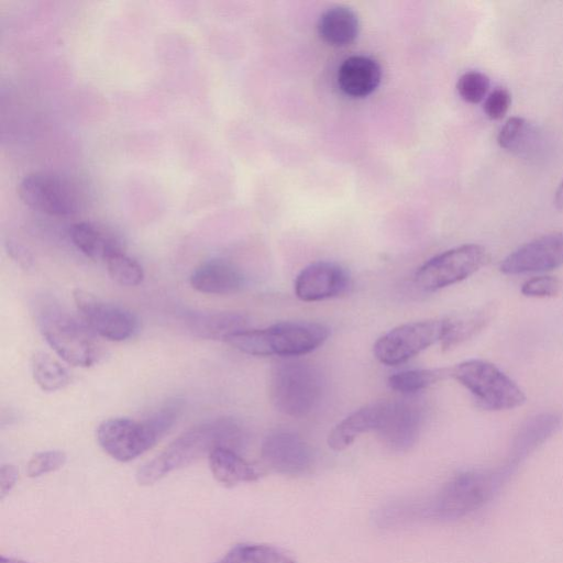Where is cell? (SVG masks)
I'll return each instance as SVG.
<instances>
[{"instance_id": "cell-29", "label": "cell", "mask_w": 563, "mask_h": 563, "mask_svg": "<svg viewBox=\"0 0 563 563\" xmlns=\"http://www.w3.org/2000/svg\"><path fill=\"white\" fill-rule=\"evenodd\" d=\"M108 274L121 286H137L144 278L142 266L124 251H119L106 260Z\"/></svg>"}, {"instance_id": "cell-14", "label": "cell", "mask_w": 563, "mask_h": 563, "mask_svg": "<svg viewBox=\"0 0 563 563\" xmlns=\"http://www.w3.org/2000/svg\"><path fill=\"white\" fill-rule=\"evenodd\" d=\"M423 419L424 410L418 401L391 400L388 401L384 421L377 432L389 449L407 451L417 442Z\"/></svg>"}, {"instance_id": "cell-19", "label": "cell", "mask_w": 563, "mask_h": 563, "mask_svg": "<svg viewBox=\"0 0 563 563\" xmlns=\"http://www.w3.org/2000/svg\"><path fill=\"white\" fill-rule=\"evenodd\" d=\"M186 325L197 338L225 341L232 334L249 329L245 314L232 311L194 312L186 317Z\"/></svg>"}, {"instance_id": "cell-27", "label": "cell", "mask_w": 563, "mask_h": 563, "mask_svg": "<svg viewBox=\"0 0 563 563\" xmlns=\"http://www.w3.org/2000/svg\"><path fill=\"white\" fill-rule=\"evenodd\" d=\"M31 369L35 383L44 391L63 389L71 380L69 372L44 352H37L32 356Z\"/></svg>"}, {"instance_id": "cell-30", "label": "cell", "mask_w": 563, "mask_h": 563, "mask_svg": "<svg viewBox=\"0 0 563 563\" xmlns=\"http://www.w3.org/2000/svg\"><path fill=\"white\" fill-rule=\"evenodd\" d=\"M489 86L487 75L478 70H470L459 78L456 90L464 101L479 103L487 97Z\"/></svg>"}, {"instance_id": "cell-7", "label": "cell", "mask_w": 563, "mask_h": 563, "mask_svg": "<svg viewBox=\"0 0 563 563\" xmlns=\"http://www.w3.org/2000/svg\"><path fill=\"white\" fill-rule=\"evenodd\" d=\"M20 199L31 209L55 217L77 213L84 202L78 185L70 178L53 172H34L18 186Z\"/></svg>"}, {"instance_id": "cell-4", "label": "cell", "mask_w": 563, "mask_h": 563, "mask_svg": "<svg viewBox=\"0 0 563 563\" xmlns=\"http://www.w3.org/2000/svg\"><path fill=\"white\" fill-rule=\"evenodd\" d=\"M323 389V376L311 363L287 360L272 368L269 397L274 407L287 416L310 413L320 402Z\"/></svg>"}, {"instance_id": "cell-34", "label": "cell", "mask_w": 563, "mask_h": 563, "mask_svg": "<svg viewBox=\"0 0 563 563\" xmlns=\"http://www.w3.org/2000/svg\"><path fill=\"white\" fill-rule=\"evenodd\" d=\"M19 478V471L14 465L5 464L0 468V498L12 489Z\"/></svg>"}, {"instance_id": "cell-31", "label": "cell", "mask_w": 563, "mask_h": 563, "mask_svg": "<svg viewBox=\"0 0 563 563\" xmlns=\"http://www.w3.org/2000/svg\"><path fill=\"white\" fill-rule=\"evenodd\" d=\"M67 456L60 450H48L35 453L26 465L29 477H38L60 468L66 463Z\"/></svg>"}, {"instance_id": "cell-11", "label": "cell", "mask_w": 563, "mask_h": 563, "mask_svg": "<svg viewBox=\"0 0 563 563\" xmlns=\"http://www.w3.org/2000/svg\"><path fill=\"white\" fill-rule=\"evenodd\" d=\"M74 300L85 323L107 340L125 341L137 331V318L124 307L107 302L82 289L74 291Z\"/></svg>"}, {"instance_id": "cell-23", "label": "cell", "mask_w": 563, "mask_h": 563, "mask_svg": "<svg viewBox=\"0 0 563 563\" xmlns=\"http://www.w3.org/2000/svg\"><path fill=\"white\" fill-rule=\"evenodd\" d=\"M317 30L325 43L332 46H345L357 37L360 21L352 9L336 5L321 14Z\"/></svg>"}, {"instance_id": "cell-8", "label": "cell", "mask_w": 563, "mask_h": 563, "mask_svg": "<svg viewBox=\"0 0 563 563\" xmlns=\"http://www.w3.org/2000/svg\"><path fill=\"white\" fill-rule=\"evenodd\" d=\"M488 260L486 249L478 244H464L438 254L419 267L417 285L434 291L456 284L477 272Z\"/></svg>"}, {"instance_id": "cell-32", "label": "cell", "mask_w": 563, "mask_h": 563, "mask_svg": "<svg viewBox=\"0 0 563 563\" xmlns=\"http://www.w3.org/2000/svg\"><path fill=\"white\" fill-rule=\"evenodd\" d=\"M561 289L560 279L552 276H539L527 280L521 287V292L527 297L544 298L556 296Z\"/></svg>"}, {"instance_id": "cell-36", "label": "cell", "mask_w": 563, "mask_h": 563, "mask_svg": "<svg viewBox=\"0 0 563 563\" xmlns=\"http://www.w3.org/2000/svg\"><path fill=\"white\" fill-rule=\"evenodd\" d=\"M553 202L558 210L563 211V179L555 190Z\"/></svg>"}, {"instance_id": "cell-26", "label": "cell", "mask_w": 563, "mask_h": 563, "mask_svg": "<svg viewBox=\"0 0 563 563\" xmlns=\"http://www.w3.org/2000/svg\"><path fill=\"white\" fill-rule=\"evenodd\" d=\"M214 563H296L285 551L260 543H239Z\"/></svg>"}, {"instance_id": "cell-20", "label": "cell", "mask_w": 563, "mask_h": 563, "mask_svg": "<svg viewBox=\"0 0 563 563\" xmlns=\"http://www.w3.org/2000/svg\"><path fill=\"white\" fill-rule=\"evenodd\" d=\"M208 461L216 481L227 487L255 482L263 474L257 465L242 457L235 450L225 446L212 450Z\"/></svg>"}, {"instance_id": "cell-13", "label": "cell", "mask_w": 563, "mask_h": 563, "mask_svg": "<svg viewBox=\"0 0 563 563\" xmlns=\"http://www.w3.org/2000/svg\"><path fill=\"white\" fill-rule=\"evenodd\" d=\"M563 265V231L549 233L519 246L500 264L507 275L545 272Z\"/></svg>"}, {"instance_id": "cell-17", "label": "cell", "mask_w": 563, "mask_h": 563, "mask_svg": "<svg viewBox=\"0 0 563 563\" xmlns=\"http://www.w3.org/2000/svg\"><path fill=\"white\" fill-rule=\"evenodd\" d=\"M190 285L199 292L229 295L240 291L245 285L243 273L225 260H210L198 266L190 275Z\"/></svg>"}, {"instance_id": "cell-24", "label": "cell", "mask_w": 563, "mask_h": 563, "mask_svg": "<svg viewBox=\"0 0 563 563\" xmlns=\"http://www.w3.org/2000/svg\"><path fill=\"white\" fill-rule=\"evenodd\" d=\"M69 235L74 245L95 261L106 262L110 255L122 251V245L115 236L91 222L73 224Z\"/></svg>"}, {"instance_id": "cell-21", "label": "cell", "mask_w": 563, "mask_h": 563, "mask_svg": "<svg viewBox=\"0 0 563 563\" xmlns=\"http://www.w3.org/2000/svg\"><path fill=\"white\" fill-rule=\"evenodd\" d=\"M560 423V416L553 412H542L527 419L515 435L509 462L517 465L550 438Z\"/></svg>"}, {"instance_id": "cell-25", "label": "cell", "mask_w": 563, "mask_h": 563, "mask_svg": "<svg viewBox=\"0 0 563 563\" xmlns=\"http://www.w3.org/2000/svg\"><path fill=\"white\" fill-rule=\"evenodd\" d=\"M440 341L443 350L452 349L479 332L489 320V310L479 309L444 318Z\"/></svg>"}, {"instance_id": "cell-9", "label": "cell", "mask_w": 563, "mask_h": 563, "mask_svg": "<svg viewBox=\"0 0 563 563\" xmlns=\"http://www.w3.org/2000/svg\"><path fill=\"white\" fill-rule=\"evenodd\" d=\"M443 331V319L404 323L382 335L375 342L373 352L382 364L398 365L440 342Z\"/></svg>"}, {"instance_id": "cell-15", "label": "cell", "mask_w": 563, "mask_h": 563, "mask_svg": "<svg viewBox=\"0 0 563 563\" xmlns=\"http://www.w3.org/2000/svg\"><path fill=\"white\" fill-rule=\"evenodd\" d=\"M350 283V275L344 267L320 261L306 266L297 275L295 294L302 301H320L343 295Z\"/></svg>"}, {"instance_id": "cell-12", "label": "cell", "mask_w": 563, "mask_h": 563, "mask_svg": "<svg viewBox=\"0 0 563 563\" xmlns=\"http://www.w3.org/2000/svg\"><path fill=\"white\" fill-rule=\"evenodd\" d=\"M261 456L266 466L284 475H302L313 465L310 445L288 430H276L267 434L262 443Z\"/></svg>"}, {"instance_id": "cell-10", "label": "cell", "mask_w": 563, "mask_h": 563, "mask_svg": "<svg viewBox=\"0 0 563 563\" xmlns=\"http://www.w3.org/2000/svg\"><path fill=\"white\" fill-rule=\"evenodd\" d=\"M161 439L147 419L136 421L130 418H110L102 421L97 429L99 445L119 462L139 457Z\"/></svg>"}, {"instance_id": "cell-1", "label": "cell", "mask_w": 563, "mask_h": 563, "mask_svg": "<svg viewBox=\"0 0 563 563\" xmlns=\"http://www.w3.org/2000/svg\"><path fill=\"white\" fill-rule=\"evenodd\" d=\"M245 441L242 426L232 418H217L191 427L158 455L143 464L135 478L140 485H152L170 472L187 466L212 450L225 446L240 449Z\"/></svg>"}, {"instance_id": "cell-2", "label": "cell", "mask_w": 563, "mask_h": 563, "mask_svg": "<svg viewBox=\"0 0 563 563\" xmlns=\"http://www.w3.org/2000/svg\"><path fill=\"white\" fill-rule=\"evenodd\" d=\"M515 468L516 465L508 462L494 470H473L455 475L434 496L418 500L420 520L448 521L470 515L494 497Z\"/></svg>"}, {"instance_id": "cell-33", "label": "cell", "mask_w": 563, "mask_h": 563, "mask_svg": "<svg viewBox=\"0 0 563 563\" xmlns=\"http://www.w3.org/2000/svg\"><path fill=\"white\" fill-rule=\"evenodd\" d=\"M511 103L510 92L503 87L494 89L487 95L484 101V112L492 120H499L505 117Z\"/></svg>"}, {"instance_id": "cell-5", "label": "cell", "mask_w": 563, "mask_h": 563, "mask_svg": "<svg viewBox=\"0 0 563 563\" xmlns=\"http://www.w3.org/2000/svg\"><path fill=\"white\" fill-rule=\"evenodd\" d=\"M40 330L49 346L73 366L89 367L98 362L100 350L93 331L57 306H46L37 317Z\"/></svg>"}, {"instance_id": "cell-37", "label": "cell", "mask_w": 563, "mask_h": 563, "mask_svg": "<svg viewBox=\"0 0 563 563\" xmlns=\"http://www.w3.org/2000/svg\"><path fill=\"white\" fill-rule=\"evenodd\" d=\"M0 563H30V562H26V561L20 560V559H14V558L1 556Z\"/></svg>"}, {"instance_id": "cell-16", "label": "cell", "mask_w": 563, "mask_h": 563, "mask_svg": "<svg viewBox=\"0 0 563 563\" xmlns=\"http://www.w3.org/2000/svg\"><path fill=\"white\" fill-rule=\"evenodd\" d=\"M388 401L368 404L339 422L329 433L328 445L334 451H342L350 446L363 433L378 431L380 428Z\"/></svg>"}, {"instance_id": "cell-18", "label": "cell", "mask_w": 563, "mask_h": 563, "mask_svg": "<svg viewBox=\"0 0 563 563\" xmlns=\"http://www.w3.org/2000/svg\"><path fill=\"white\" fill-rule=\"evenodd\" d=\"M338 85L347 96L364 98L376 90L382 80L379 64L364 55L350 56L338 69Z\"/></svg>"}, {"instance_id": "cell-28", "label": "cell", "mask_w": 563, "mask_h": 563, "mask_svg": "<svg viewBox=\"0 0 563 563\" xmlns=\"http://www.w3.org/2000/svg\"><path fill=\"white\" fill-rule=\"evenodd\" d=\"M446 374V369H409L395 373L388 377V386L400 394L410 395L442 379Z\"/></svg>"}, {"instance_id": "cell-3", "label": "cell", "mask_w": 563, "mask_h": 563, "mask_svg": "<svg viewBox=\"0 0 563 563\" xmlns=\"http://www.w3.org/2000/svg\"><path fill=\"white\" fill-rule=\"evenodd\" d=\"M328 336L329 329L322 323L284 321L264 329H246L225 342L249 355L292 357L314 351Z\"/></svg>"}, {"instance_id": "cell-22", "label": "cell", "mask_w": 563, "mask_h": 563, "mask_svg": "<svg viewBox=\"0 0 563 563\" xmlns=\"http://www.w3.org/2000/svg\"><path fill=\"white\" fill-rule=\"evenodd\" d=\"M497 143L501 148L528 158L540 151L542 136L532 122L521 117H512L499 130Z\"/></svg>"}, {"instance_id": "cell-35", "label": "cell", "mask_w": 563, "mask_h": 563, "mask_svg": "<svg viewBox=\"0 0 563 563\" xmlns=\"http://www.w3.org/2000/svg\"><path fill=\"white\" fill-rule=\"evenodd\" d=\"M9 252L11 253L12 257L16 262H19V264L23 268H29L31 266L32 258H31L30 254L26 251H24L23 249L13 246V247H10Z\"/></svg>"}, {"instance_id": "cell-6", "label": "cell", "mask_w": 563, "mask_h": 563, "mask_svg": "<svg viewBox=\"0 0 563 563\" xmlns=\"http://www.w3.org/2000/svg\"><path fill=\"white\" fill-rule=\"evenodd\" d=\"M450 374L473 395L477 405L484 409H512L521 406L526 400L521 388L489 362L464 361L455 365Z\"/></svg>"}]
</instances>
